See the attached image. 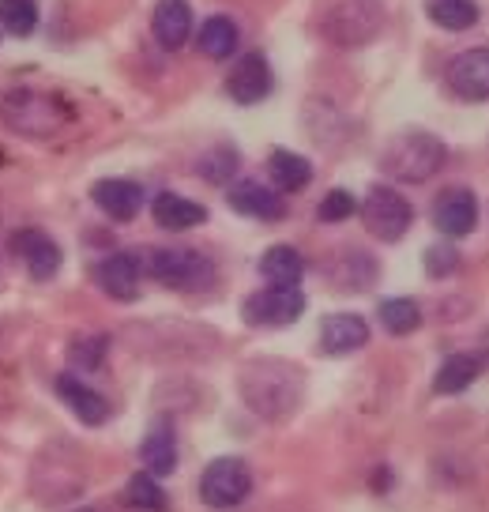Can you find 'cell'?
<instances>
[{"instance_id":"6da1fadb","label":"cell","mask_w":489,"mask_h":512,"mask_svg":"<svg viewBox=\"0 0 489 512\" xmlns=\"http://www.w3.org/2000/svg\"><path fill=\"white\" fill-rule=\"evenodd\" d=\"M237 392L260 422H286L305 400V373L286 358H253L237 369Z\"/></svg>"},{"instance_id":"7a4b0ae2","label":"cell","mask_w":489,"mask_h":512,"mask_svg":"<svg viewBox=\"0 0 489 512\" xmlns=\"http://www.w3.org/2000/svg\"><path fill=\"white\" fill-rule=\"evenodd\" d=\"M448 162V144L433 132L411 128L392 136L380 151V174L395 185H422L429 177H437Z\"/></svg>"},{"instance_id":"3957f363","label":"cell","mask_w":489,"mask_h":512,"mask_svg":"<svg viewBox=\"0 0 489 512\" xmlns=\"http://www.w3.org/2000/svg\"><path fill=\"white\" fill-rule=\"evenodd\" d=\"M0 125L23 140H53L68 125V106L49 91L12 87L0 95Z\"/></svg>"},{"instance_id":"277c9868","label":"cell","mask_w":489,"mask_h":512,"mask_svg":"<svg viewBox=\"0 0 489 512\" xmlns=\"http://www.w3.org/2000/svg\"><path fill=\"white\" fill-rule=\"evenodd\" d=\"M388 23L384 0H332L316 16V31L328 46L362 49L369 46Z\"/></svg>"},{"instance_id":"5b68a950","label":"cell","mask_w":489,"mask_h":512,"mask_svg":"<svg viewBox=\"0 0 489 512\" xmlns=\"http://www.w3.org/2000/svg\"><path fill=\"white\" fill-rule=\"evenodd\" d=\"M147 275L158 287L177 290V294H204L219 283V268L215 260L204 256L200 249H185V245H166L147 256Z\"/></svg>"},{"instance_id":"8992f818","label":"cell","mask_w":489,"mask_h":512,"mask_svg":"<svg viewBox=\"0 0 489 512\" xmlns=\"http://www.w3.org/2000/svg\"><path fill=\"white\" fill-rule=\"evenodd\" d=\"M253 494V471L237 456H219L204 467L200 475V501L215 512H234L241 509Z\"/></svg>"},{"instance_id":"52a82bcc","label":"cell","mask_w":489,"mask_h":512,"mask_svg":"<svg viewBox=\"0 0 489 512\" xmlns=\"http://www.w3.org/2000/svg\"><path fill=\"white\" fill-rule=\"evenodd\" d=\"M358 211H362L365 234H373L377 241H388V245L407 238V230L414 223L411 200L399 189H392V185H373V189L365 192Z\"/></svg>"},{"instance_id":"ba28073f","label":"cell","mask_w":489,"mask_h":512,"mask_svg":"<svg viewBox=\"0 0 489 512\" xmlns=\"http://www.w3.org/2000/svg\"><path fill=\"white\" fill-rule=\"evenodd\" d=\"M305 313V294L298 287H264L241 302V317L253 328H286Z\"/></svg>"},{"instance_id":"9c48e42d","label":"cell","mask_w":489,"mask_h":512,"mask_svg":"<svg viewBox=\"0 0 489 512\" xmlns=\"http://www.w3.org/2000/svg\"><path fill=\"white\" fill-rule=\"evenodd\" d=\"M429 215H433V226L441 230L444 238L459 241L478 230V215H482V208H478V196H474L467 185H448V189H441L437 196H433Z\"/></svg>"},{"instance_id":"30bf717a","label":"cell","mask_w":489,"mask_h":512,"mask_svg":"<svg viewBox=\"0 0 489 512\" xmlns=\"http://www.w3.org/2000/svg\"><path fill=\"white\" fill-rule=\"evenodd\" d=\"M444 83L459 102H489V46L456 53L444 68Z\"/></svg>"},{"instance_id":"8fae6325","label":"cell","mask_w":489,"mask_h":512,"mask_svg":"<svg viewBox=\"0 0 489 512\" xmlns=\"http://www.w3.org/2000/svg\"><path fill=\"white\" fill-rule=\"evenodd\" d=\"M324 279H328V287H335L339 294H365V290L377 287L380 264H377V256L365 253V249H339L335 256H328Z\"/></svg>"},{"instance_id":"7c38bea8","label":"cell","mask_w":489,"mask_h":512,"mask_svg":"<svg viewBox=\"0 0 489 512\" xmlns=\"http://www.w3.org/2000/svg\"><path fill=\"white\" fill-rule=\"evenodd\" d=\"M12 253L23 260L27 275L38 279V283H49L53 275L61 272V264H64L61 245L49 238L46 230H34V226H23V230L12 234Z\"/></svg>"},{"instance_id":"4fadbf2b","label":"cell","mask_w":489,"mask_h":512,"mask_svg":"<svg viewBox=\"0 0 489 512\" xmlns=\"http://www.w3.org/2000/svg\"><path fill=\"white\" fill-rule=\"evenodd\" d=\"M275 87V76H271V64L264 53H245L237 57V64L226 76V95L234 98L237 106H256L264 102Z\"/></svg>"},{"instance_id":"5bb4252c","label":"cell","mask_w":489,"mask_h":512,"mask_svg":"<svg viewBox=\"0 0 489 512\" xmlns=\"http://www.w3.org/2000/svg\"><path fill=\"white\" fill-rule=\"evenodd\" d=\"M53 388H57V400H61L83 426H106V422H110L113 407L95 384L79 381L76 373H61V377L53 381Z\"/></svg>"},{"instance_id":"9a60e30c","label":"cell","mask_w":489,"mask_h":512,"mask_svg":"<svg viewBox=\"0 0 489 512\" xmlns=\"http://www.w3.org/2000/svg\"><path fill=\"white\" fill-rule=\"evenodd\" d=\"M140 279L143 264L136 260V253H110L98 260L95 283L102 287V294H110L113 302H136L140 298Z\"/></svg>"},{"instance_id":"2e32d148","label":"cell","mask_w":489,"mask_h":512,"mask_svg":"<svg viewBox=\"0 0 489 512\" xmlns=\"http://www.w3.org/2000/svg\"><path fill=\"white\" fill-rule=\"evenodd\" d=\"M151 34L166 53L189 46V38H196V23H192V4L189 0H158L151 12Z\"/></svg>"},{"instance_id":"e0dca14e","label":"cell","mask_w":489,"mask_h":512,"mask_svg":"<svg viewBox=\"0 0 489 512\" xmlns=\"http://www.w3.org/2000/svg\"><path fill=\"white\" fill-rule=\"evenodd\" d=\"M226 204L245 215V219H260V223H279L286 219V200L275 189L260 185V181H234L226 192Z\"/></svg>"},{"instance_id":"ac0fdd59","label":"cell","mask_w":489,"mask_h":512,"mask_svg":"<svg viewBox=\"0 0 489 512\" xmlns=\"http://www.w3.org/2000/svg\"><path fill=\"white\" fill-rule=\"evenodd\" d=\"M91 200L113 223H132L143 208V189L136 181H128V177H102L91 189Z\"/></svg>"},{"instance_id":"d6986e66","label":"cell","mask_w":489,"mask_h":512,"mask_svg":"<svg viewBox=\"0 0 489 512\" xmlns=\"http://www.w3.org/2000/svg\"><path fill=\"white\" fill-rule=\"evenodd\" d=\"M369 343V324L358 313H332L320 324V347L324 354H354Z\"/></svg>"},{"instance_id":"ffe728a7","label":"cell","mask_w":489,"mask_h":512,"mask_svg":"<svg viewBox=\"0 0 489 512\" xmlns=\"http://www.w3.org/2000/svg\"><path fill=\"white\" fill-rule=\"evenodd\" d=\"M151 215H155V223L162 230H196V226L207 223V208L204 204H196L189 196H181V192H158L155 200H151Z\"/></svg>"},{"instance_id":"44dd1931","label":"cell","mask_w":489,"mask_h":512,"mask_svg":"<svg viewBox=\"0 0 489 512\" xmlns=\"http://www.w3.org/2000/svg\"><path fill=\"white\" fill-rule=\"evenodd\" d=\"M482 373H486V366H482L478 351L448 354L441 362V369H437V377H433V396H459V392H467Z\"/></svg>"},{"instance_id":"7402d4cb","label":"cell","mask_w":489,"mask_h":512,"mask_svg":"<svg viewBox=\"0 0 489 512\" xmlns=\"http://www.w3.org/2000/svg\"><path fill=\"white\" fill-rule=\"evenodd\" d=\"M196 46L204 53L207 61H230L241 46V31H237V23L230 16H211L200 23V31H196Z\"/></svg>"},{"instance_id":"603a6c76","label":"cell","mask_w":489,"mask_h":512,"mask_svg":"<svg viewBox=\"0 0 489 512\" xmlns=\"http://www.w3.org/2000/svg\"><path fill=\"white\" fill-rule=\"evenodd\" d=\"M268 177L279 192H301L309 189V181H313V162L298 155V151L279 147V151H271L268 159Z\"/></svg>"},{"instance_id":"cb8c5ba5","label":"cell","mask_w":489,"mask_h":512,"mask_svg":"<svg viewBox=\"0 0 489 512\" xmlns=\"http://www.w3.org/2000/svg\"><path fill=\"white\" fill-rule=\"evenodd\" d=\"M260 275L271 287H298L305 275V256L294 245H271L268 253L260 256Z\"/></svg>"},{"instance_id":"d4e9b609","label":"cell","mask_w":489,"mask_h":512,"mask_svg":"<svg viewBox=\"0 0 489 512\" xmlns=\"http://www.w3.org/2000/svg\"><path fill=\"white\" fill-rule=\"evenodd\" d=\"M140 460H143V471H151L155 479H162V475H174V467H177V437H174V430H170L166 422H162V426H155V430L143 437Z\"/></svg>"},{"instance_id":"484cf974","label":"cell","mask_w":489,"mask_h":512,"mask_svg":"<svg viewBox=\"0 0 489 512\" xmlns=\"http://www.w3.org/2000/svg\"><path fill=\"white\" fill-rule=\"evenodd\" d=\"M426 16L429 23H437L441 31L463 34L478 27L482 19V4L478 0H426Z\"/></svg>"},{"instance_id":"4316f807","label":"cell","mask_w":489,"mask_h":512,"mask_svg":"<svg viewBox=\"0 0 489 512\" xmlns=\"http://www.w3.org/2000/svg\"><path fill=\"white\" fill-rule=\"evenodd\" d=\"M377 320L388 336H414L422 328V305L414 298H384L377 309Z\"/></svg>"},{"instance_id":"83f0119b","label":"cell","mask_w":489,"mask_h":512,"mask_svg":"<svg viewBox=\"0 0 489 512\" xmlns=\"http://www.w3.org/2000/svg\"><path fill=\"white\" fill-rule=\"evenodd\" d=\"M125 505L132 512H166L170 509V494L162 490V482H158L151 471H140V475L128 479Z\"/></svg>"},{"instance_id":"f1b7e54d","label":"cell","mask_w":489,"mask_h":512,"mask_svg":"<svg viewBox=\"0 0 489 512\" xmlns=\"http://www.w3.org/2000/svg\"><path fill=\"white\" fill-rule=\"evenodd\" d=\"M237 170H241V155L230 144H215L196 162V174L204 177L207 185H234Z\"/></svg>"},{"instance_id":"f546056e","label":"cell","mask_w":489,"mask_h":512,"mask_svg":"<svg viewBox=\"0 0 489 512\" xmlns=\"http://www.w3.org/2000/svg\"><path fill=\"white\" fill-rule=\"evenodd\" d=\"M0 27L12 38H31L38 27V4L34 0H0Z\"/></svg>"},{"instance_id":"4dcf8cb0","label":"cell","mask_w":489,"mask_h":512,"mask_svg":"<svg viewBox=\"0 0 489 512\" xmlns=\"http://www.w3.org/2000/svg\"><path fill=\"white\" fill-rule=\"evenodd\" d=\"M106 351H110V339L102 336H76L72 339V366L79 369H102V362H106Z\"/></svg>"},{"instance_id":"1f68e13d","label":"cell","mask_w":489,"mask_h":512,"mask_svg":"<svg viewBox=\"0 0 489 512\" xmlns=\"http://www.w3.org/2000/svg\"><path fill=\"white\" fill-rule=\"evenodd\" d=\"M422 264H426V275H429V279H448V275L459 272L463 256H459L456 245L441 241V245H429L426 256H422Z\"/></svg>"},{"instance_id":"d6a6232c","label":"cell","mask_w":489,"mask_h":512,"mask_svg":"<svg viewBox=\"0 0 489 512\" xmlns=\"http://www.w3.org/2000/svg\"><path fill=\"white\" fill-rule=\"evenodd\" d=\"M354 211H358V200H354L347 189H332L328 196H324V200H320V208H316V219H320V223H328V226H332V223H347Z\"/></svg>"},{"instance_id":"836d02e7","label":"cell","mask_w":489,"mask_h":512,"mask_svg":"<svg viewBox=\"0 0 489 512\" xmlns=\"http://www.w3.org/2000/svg\"><path fill=\"white\" fill-rule=\"evenodd\" d=\"M478 358H482V366L489 369V324L482 328V336H478Z\"/></svg>"},{"instance_id":"e575fe53","label":"cell","mask_w":489,"mask_h":512,"mask_svg":"<svg viewBox=\"0 0 489 512\" xmlns=\"http://www.w3.org/2000/svg\"><path fill=\"white\" fill-rule=\"evenodd\" d=\"M76 512H98V509H76Z\"/></svg>"}]
</instances>
